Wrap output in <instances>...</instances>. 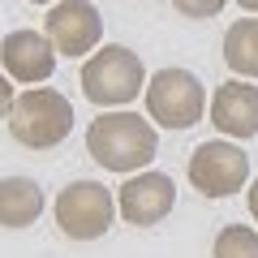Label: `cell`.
Segmentation results:
<instances>
[{
  "label": "cell",
  "instance_id": "cell-11",
  "mask_svg": "<svg viewBox=\"0 0 258 258\" xmlns=\"http://www.w3.org/2000/svg\"><path fill=\"white\" fill-rule=\"evenodd\" d=\"M43 215V189L30 176H0V228H30Z\"/></svg>",
  "mask_w": 258,
  "mask_h": 258
},
{
  "label": "cell",
  "instance_id": "cell-17",
  "mask_svg": "<svg viewBox=\"0 0 258 258\" xmlns=\"http://www.w3.org/2000/svg\"><path fill=\"white\" fill-rule=\"evenodd\" d=\"M237 5H241L245 13H258V0H237Z\"/></svg>",
  "mask_w": 258,
  "mask_h": 258
},
{
  "label": "cell",
  "instance_id": "cell-14",
  "mask_svg": "<svg viewBox=\"0 0 258 258\" xmlns=\"http://www.w3.org/2000/svg\"><path fill=\"white\" fill-rule=\"evenodd\" d=\"M172 5H176V13H185V18H215L228 0H172Z\"/></svg>",
  "mask_w": 258,
  "mask_h": 258
},
{
  "label": "cell",
  "instance_id": "cell-3",
  "mask_svg": "<svg viewBox=\"0 0 258 258\" xmlns=\"http://www.w3.org/2000/svg\"><path fill=\"white\" fill-rule=\"evenodd\" d=\"M147 86L142 74V56L129 52L120 43H108L82 64V95L99 108H120V103H134Z\"/></svg>",
  "mask_w": 258,
  "mask_h": 258
},
{
  "label": "cell",
  "instance_id": "cell-5",
  "mask_svg": "<svg viewBox=\"0 0 258 258\" xmlns=\"http://www.w3.org/2000/svg\"><path fill=\"white\" fill-rule=\"evenodd\" d=\"M116 220V198L99 181H74L56 198V224L74 241H99Z\"/></svg>",
  "mask_w": 258,
  "mask_h": 258
},
{
  "label": "cell",
  "instance_id": "cell-10",
  "mask_svg": "<svg viewBox=\"0 0 258 258\" xmlns=\"http://www.w3.org/2000/svg\"><path fill=\"white\" fill-rule=\"evenodd\" d=\"M211 125L224 138H258V86L232 78L211 95Z\"/></svg>",
  "mask_w": 258,
  "mask_h": 258
},
{
  "label": "cell",
  "instance_id": "cell-4",
  "mask_svg": "<svg viewBox=\"0 0 258 258\" xmlns=\"http://www.w3.org/2000/svg\"><path fill=\"white\" fill-rule=\"evenodd\" d=\"M147 112L164 129H194L207 112V91L189 69H159L147 82Z\"/></svg>",
  "mask_w": 258,
  "mask_h": 258
},
{
  "label": "cell",
  "instance_id": "cell-7",
  "mask_svg": "<svg viewBox=\"0 0 258 258\" xmlns=\"http://www.w3.org/2000/svg\"><path fill=\"white\" fill-rule=\"evenodd\" d=\"M47 39L60 56H86L103 39V18L91 0H56L47 9Z\"/></svg>",
  "mask_w": 258,
  "mask_h": 258
},
{
  "label": "cell",
  "instance_id": "cell-1",
  "mask_svg": "<svg viewBox=\"0 0 258 258\" xmlns=\"http://www.w3.org/2000/svg\"><path fill=\"white\" fill-rule=\"evenodd\" d=\"M86 151L108 172H138L159 155V134L138 112H103L86 129Z\"/></svg>",
  "mask_w": 258,
  "mask_h": 258
},
{
  "label": "cell",
  "instance_id": "cell-13",
  "mask_svg": "<svg viewBox=\"0 0 258 258\" xmlns=\"http://www.w3.org/2000/svg\"><path fill=\"white\" fill-rule=\"evenodd\" d=\"M215 258H258V232L245 224H228L215 237Z\"/></svg>",
  "mask_w": 258,
  "mask_h": 258
},
{
  "label": "cell",
  "instance_id": "cell-9",
  "mask_svg": "<svg viewBox=\"0 0 258 258\" xmlns=\"http://www.w3.org/2000/svg\"><path fill=\"white\" fill-rule=\"evenodd\" d=\"M0 64H5V74L22 86H39L52 78L56 69V43L39 30H13L5 35L0 43Z\"/></svg>",
  "mask_w": 258,
  "mask_h": 258
},
{
  "label": "cell",
  "instance_id": "cell-16",
  "mask_svg": "<svg viewBox=\"0 0 258 258\" xmlns=\"http://www.w3.org/2000/svg\"><path fill=\"white\" fill-rule=\"evenodd\" d=\"M249 215L258 220V176H254V185H249Z\"/></svg>",
  "mask_w": 258,
  "mask_h": 258
},
{
  "label": "cell",
  "instance_id": "cell-12",
  "mask_svg": "<svg viewBox=\"0 0 258 258\" xmlns=\"http://www.w3.org/2000/svg\"><path fill=\"white\" fill-rule=\"evenodd\" d=\"M224 64L237 78H258V18H241L224 35Z\"/></svg>",
  "mask_w": 258,
  "mask_h": 258
},
{
  "label": "cell",
  "instance_id": "cell-15",
  "mask_svg": "<svg viewBox=\"0 0 258 258\" xmlns=\"http://www.w3.org/2000/svg\"><path fill=\"white\" fill-rule=\"evenodd\" d=\"M13 99H18V95H13V78L5 74V69H0V120H5V116L13 112Z\"/></svg>",
  "mask_w": 258,
  "mask_h": 258
},
{
  "label": "cell",
  "instance_id": "cell-8",
  "mask_svg": "<svg viewBox=\"0 0 258 258\" xmlns=\"http://www.w3.org/2000/svg\"><path fill=\"white\" fill-rule=\"evenodd\" d=\"M176 203V185L172 176L164 172H142V176H129L125 185L116 189V211L125 215V224H159Z\"/></svg>",
  "mask_w": 258,
  "mask_h": 258
},
{
  "label": "cell",
  "instance_id": "cell-18",
  "mask_svg": "<svg viewBox=\"0 0 258 258\" xmlns=\"http://www.w3.org/2000/svg\"><path fill=\"white\" fill-rule=\"evenodd\" d=\"M30 5H56V0H30Z\"/></svg>",
  "mask_w": 258,
  "mask_h": 258
},
{
  "label": "cell",
  "instance_id": "cell-6",
  "mask_svg": "<svg viewBox=\"0 0 258 258\" xmlns=\"http://www.w3.org/2000/svg\"><path fill=\"white\" fill-rule=\"evenodd\" d=\"M249 176V155L237 142H203L189 155V185L207 198H228V194L245 189Z\"/></svg>",
  "mask_w": 258,
  "mask_h": 258
},
{
  "label": "cell",
  "instance_id": "cell-2",
  "mask_svg": "<svg viewBox=\"0 0 258 258\" xmlns=\"http://www.w3.org/2000/svg\"><path fill=\"white\" fill-rule=\"evenodd\" d=\"M74 129V103L52 86H30L13 99L9 112V134L30 151H52L69 138Z\"/></svg>",
  "mask_w": 258,
  "mask_h": 258
}]
</instances>
